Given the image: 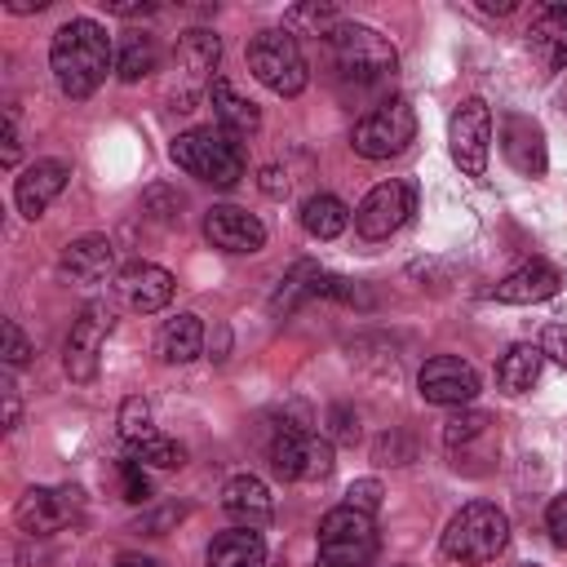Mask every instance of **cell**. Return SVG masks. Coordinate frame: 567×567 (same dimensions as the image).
Returning <instances> with one entry per match:
<instances>
[{
  "label": "cell",
  "instance_id": "6da1fadb",
  "mask_svg": "<svg viewBox=\"0 0 567 567\" xmlns=\"http://www.w3.org/2000/svg\"><path fill=\"white\" fill-rule=\"evenodd\" d=\"M49 66H53V80L66 97H89L97 93V84L106 80V71H115V49H111V35L102 22L93 18H71L53 31V44H49Z\"/></svg>",
  "mask_w": 567,
  "mask_h": 567
},
{
  "label": "cell",
  "instance_id": "7a4b0ae2",
  "mask_svg": "<svg viewBox=\"0 0 567 567\" xmlns=\"http://www.w3.org/2000/svg\"><path fill=\"white\" fill-rule=\"evenodd\" d=\"M328 49H332L337 80H346V84H354V89H372V84L390 80L394 66H399L394 44H390L381 31L363 27V22H341V27L328 35Z\"/></svg>",
  "mask_w": 567,
  "mask_h": 567
},
{
  "label": "cell",
  "instance_id": "3957f363",
  "mask_svg": "<svg viewBox=\"0 0 567 567\" xmlns=\"http://www.w3.org/2000/svg\"><path fill=\"white\" fill-rule=\"evenodd\" d=\"M173 164L208 186H235L244 177V146L226 128H190L173 137Z\"/></svg>",
  "mask_w": 567,
  "mask_h": 567
},
{
  "label": "cell",
  "instance_id": "277c9868",
  "mask_svg": "<svg viewBox=\"0 0 567 567\" xmlns=\"http://www.w3.org/2000/svg\"><path fill=\"white\" fill-rule=\"evenodd\" d=\"M509 540V518L492 501L461 505L443 527V554L456 563H492Z\"/></svg>",
  "mask_w": 567,
  "mask_h": 567
},
{
  "label": "cell",
  "instance_id": "5b68a950",
  "mask_svg": "<svg viewBox=\"0 0 567 567\" xmlns=\"http://www.w3.org/2000/svg\"><path fill=\"white\" fill-rule=\"evenodd\" d=\"M248 71L279 97H297L310 84L306 53L288 27H266L248 40Z\"/></svg>",
  "mask_w": 567,
  "mask_h": 567
},
{
  "label": "cell",
  "instance_id": "8992f818",
  "mask_svg": "<svg viewBox=\"0 0 567 567\" xmlns=\"http://www.w3.org/2000/svg\"><path fill=\"white\" fill-rule=\"evenodd\" d=\"M372 558H377L372 514L337 505L319 518V567H368Z\"/></svg>",
  "mask_w": 567,
  "mask_h": 567
},
{
  "label": "cell",
  "instance_id": "52a82bcc",
  "mask_svg": "<svg viewBox=\"0 0 567 567\" xmlns=\"http://www.w3.org/2000/svg\"><path fill=\"white\" fill-rule=\"evenodd\" d=\"M416 137V111L403 97H390L381 106H372L363 120H354L350 128V146L363 159H390L399 151H408V142Z\"/></svg>",
  "mask_w": 567,
  "mask_h": 567
},
{
  "label": "cell",
  "instance_id": "ba28073f",
  "mask_svg": "<svg viewBox=\"0 0 567 567\" xmlns=\"http://www.w3.org/2000/svg\"><path fill=\"white\" fill-rule=\"evenodd\" d=\"M447 146L452 159L465 177H483L487 173V155H492V106L483 97H465L452 120H447Z\"/></svg>",
  "mask_w": 567,
  "mask_h": 567
},
{
  "label": "cell",
  "instance_id": "9c48e42d",
  "mask_svg": "<svg viewBox=\"0 0 567 567\" xmlns=\"http://www.w3.org/2000/svg\"><path fill=\"white\" fill-rule=\"evenodd\" d=\"M111 306L102 301H89L75 319H71V332H66V346H62V368L71 381H93L97 377V359H102V346L111 337Z\"/></svg>",
  "mask_w": 567,
  "mask_h": 567
},
{
  "label": "cell",
  "instance_id": "30bf717a",
  "mask_svg": "<svg viewBox=\"0 0 567 567\" xmlns=\"http://www.w3.org/2000/svg\"><path fill=\"white\" fill-rule=\"evenodd\" d=\"M270 470L284 483H315L332 474V439L319 434H275L270 439Z\"/></svg>",
  "mask_w": 567,
  "mask_h": 567
},
{
  "label": "cell",
  "instance_id": "8fae6325",
  "mask_svg": "<svg viewBox=\"0 0 567 567\" xmlns=\"http://www.w3.org/2000/svg\"><path fill=\"white\" fill-rule=\"evenodd\" d=\"M416 390H421L425 403L465 408V403H474V394H478V372H474V363L461 359V354H434V359L421 363Z\"/></svg>",
  "mask_w": 567,
  "mask_h": 567
},
{
  "label": "cell",
  "instance_id": "7c38bea8",
  "mask_svg": "<svg viewBox=\"0 0 567 567\" xmlns=\"http://www.w3.org/2000/svg\"><path fill=\"white\" fill-rule=\"evenodd\" d=\"M412 204H416V195H412L408 182H381V186H372V190L359 199V208H354V230H359L363 239H390V235L408 221Z\"/></svg>",
  "mask_w": 567,
  "mask_h": 567
},
{
  "label": "cell",
  "instance_id": "4fadbf2b",
  "mask_svg": "<svg viewBox=\"0 0 567 567\" xmlns=\"http://www.w3.org/2000/svg\"><path fill=\"white\" fill-rule=\"evenodd\" d=\"M217 58H221V40H217L213 31L195 27V31L177 35L173 66L182 71V93H177L173 102H182V111H190V102L199 97V89L217 80V75H213V71H217Z\"/></svg>",
  "mask_w": 567,
  "mask_h": 567
},
{
  "label": "cell",
  "instance_id": "5bb4252c",
  "mask_svg": "<svg viewBox=\"0 0 567 567\" xmlns=\"http://www.w3.org/2000/svg\"><path fill=\"white\" fill-rule=\"evenodd\" d=\"M80 487H27L13 505V518L22 532L31 536H49L58 527H66L80 514Z\"/></svg>",
  "mask_w": 567,
  "mask_h": 567
},
{
  "label": "cell",
  "instance_id": "9a60e30c",
  "mask_svg": "<svg viewBox=\"0 0 567 567\" xmlns=\"http://www.w3.org/2000/svg\"><path fill=\"white\" fill-rule=\"evenodd\" d=\"M204 239L221 252H235V257H252L266 248V226L261 217H252L248 208H235V204H213L204 213Z\"/></svg>",
  "mask_w": 567,
  "mask_h": 567
},
{
  "label": "cell",
  "instance_id": "2e32d148",
  "mask_svg": "<svg viewBox=\"0 0 567 567\" xmlns=\"http://www.w3.org/2000/svg\"><path fill=\"white\" fill-rule=\"evenodd\" d=\"M496 142H501V155L509 159L514 173H523V177H540V173L549 168L545 133H540V124H536L532 115H505Z\"/></svg>",
  "mask_w": 567,
  "mask_h": 567
},
{
  "label": "cell",
  "instance_id": "e0dca14e",
  "mask_svg": "<svg viewBox=\"0 0 567 567\" xmlns=\"http://www.w3.org/2000/svg\"><path fill=\"white\" fill-rule=\"evenodd\" d=\"M115 292L133 315H155L173 301V275L155 261H133L115 275Z\"/></svg>",
  "mask_w": 567,
  "mask_h": 567
},
{
  "label": "cell",
  "instance_id": "ac0fdd59",
  "mask_svg": "<svg viewBox=\"0 0 567 567\" xmlns=\"http://www.w3.org/2000/svg\"><path fill=\"white\" fill-rule=\"evenodd\" d=\"M66 177H71V168L62 164V159H35V164H27L22 173H18V182H13V204H18V213L22 217H44V208L66 190Z\"/></svg>",
  "mask_w": 567,
  "mask_h": 567
},
{
  "label": "cell",
  "instance_id": "d6986e66",
  "mask_svg": "<svg viewBox=\"0 0 567 567\" xmlns=\"http://www.w3.org/2000/svg\"><path fill=\"white\" fill-rule=\"evenodd\" d=\"M558 288H563V275L549 261H527V266L509 270L487 297L501 306H536V301H549Z\"/></svg>",
  "mask_w": 567,
  "mask_h": 567
},
{
  "label": "cell",
  "instance_id": "ffe728a7",
  "mask_svg": "<svg viewBox=\"0 0 567 567\" xmlns=\"http://www.w3.org/2000/svg\"><path fill=\"white\" fill-rule=\"evenodd\" d=\"M115 270V248L106 235H80L62 248V275L93 288V284H106Z\"/></svg>",
  "mask_w": 567,
  "mask_h": 567
},
{
  "label": "cell",
  "instance_id": "44dd1931",
  "mask_svg": "<svg viewBox=\"0 0 567 567\" xmlns=\"http://www.w3.org/2000/svg\"><path fill=\"white\" fill-rule=\"evenodd\" d=\"M221 509L244 523V527H261L270 514H275V501H270V487L257 478V474H235L226 487H221Z\"/></svg>",
  "mask_w": 567,
  "mask_h": 567
},
{
  "label": "cell",
  "instance_id": "7402d4cb",
  "mask_svg": "<svg viewBox=\"0 0 567 567\" xmlns=\"http://www.w3.org/2000/svg\"><path fill=\"white\" fill-rule=\"evenodd\" d=\"M527 49L540 58L545 71H563L567 66V4L540 9V18L527 27Z\"/></svg>",
  "mask_w": 567,
  "mask_h": 567
},
{
  "label": "cell",
  "instance_id": "603a6c76",
  "mask_svg": "<svg viewBox=\"0 0 567 567\" xmlns=\"http://www.w3.org/2000/svg\"><path fill=\"white\" fill-rule=\"evenodd\" d=\"M208 97H213V115H217V124H221L230 137H248V133L261 128V111H257V102H248L226 75H217V80L208 84Z\"/></svg>",
  "mask_w": 567,
  "mask_h": 567
},
{
  "label": "cell",
  "instance_id": "cb8c5ba5",
  "mask_svg": "<svg viewBox=\"0 0 567 567\" xmlns=\"http://www.w3.org/2000/svg\"><path fill=\"white\" fill-rule=\"evenodd\" d=\"M208 567H266V540L252 527H230L208 540Z\"/></svg>",
  "mask_w": 567,
  "mask_h": 567
},
{
  "label": "cell",
  "instance_id": "d4e9b609",
  "mask_svg": "<svg viewBox=\"0 0 567 567\" xmlns=\"http://www.w3.org/2000/svg\"><path fill=\"white\" fill-rule=\"evenodd\" d=\"M159 354L164 363H190L204 354V323L199 315H173L164 328H159Z\"/></svg>",
  "mask_w": 567,
  "mask_h": 567
},
{
  "label": "cell",
  "instance_id": "484cf974",
  "mask_svg": "<svg viewBox=\"0 0 567 567\" xmlns=\"http://www.w3.org/2000/svg\"><path fill=\"white\" fill-rule=\"evenodd\" d=\"M540 363H545L540 346L518 341V346H509V350L501 354V363H496V385H501L505 394H523V390H532V385H536Z\"/></svg>",
  "mask_w": 567,
  "mask_h": 567
},
{
  "label": "cell",
  "instance_id": "4316f807",
  "mask_svg": "<svg viewBox=\"0 0 567 567\" xmlns=\"http://www.w3.org/2000/svg\"><path fill=\"white\" fill-rule=\"evenodd\" d=\"M319 279H323V270L315 266V261H297L284 279H279V288L270 292V315L275 319H284V315H292L301 301H310V297H319Z\"/></svg>",
  "mask_w": 567,
  "mask_h": 567
},
{
  "label": "cell",
  "instance_id": "83f0119b",
  "mask_svg": "<svg viewBox=\"0 0 567 567\" xmlns=\"http://www.w3.org/2000/svg\"><path fill=\"white\" fill-rule=\"evenodd\" d=\"M301 226H306V235H315V239H337V235L350 226V208H346L337 195L319 190V195H310V199L301 204Z\"/></svg>",
  "mask_w": 567,
  "mask_h": 567
},
{
  "label": "cell",
  "instance_id": "f1b7e54d",
  "mask_svg": "<svg viewBox=\"0 0 567 567\" xmlns=\"http://www.w3.org/2000/svg\"><path fill=\"white\" fill-rule=\"evenodd\" d=\"M155 66H159V44H155V35H146V31H133V35L120 44V58H115V75H120L124 84H137V80H146Z\"/></svg>",
  "mask_w": 567,
  "mask_h": 567
},
{
  "label": "cell",
  "instance_id": "f546056e",
  "mask_svg": "<svg viewBox=\"0 0 567 567\" xmlns=\"http://www.w3.org/2000/svg\"><path fill=\"white\" fill-rule=\"evenodd\" d=\"M487 434H492V416L478 412V408H456V412L443 421V443H447L452 452H465L470 443H478V439H487Z\"/></svg>",
  "mask_w": 567,
  "mask_h": 567
},
{
  "label": "cell",
  "instance_id": "4dcf8cb0",
  "mask_svg": "<svg viewBox=\"0 0 567 567\" xmlns=\"http://www.w3.org/2000/svg\"><path fill=\"white\" fill-rule=\"evenodd\" d=\"M284 27H288V31H292V27H306L310 35H332V31L341 27V9H337V4H319V0H310V4L288 9Z\"/></svg>",
  "mask_w": 567,
  "mask_h": 567
},
{
  "label": "cell",
  "instance_id": "1f68e13d",
  "mask_svg": "<svg viewBox=\"0 0 567 567\" xmlns=\"http://www.w3.org/2000/svg\"><path fill=\"white\" fill-rule=\"evenodd\" d=\"M133 461H146V465H159V470H177V465H186V447L177 439L151 434V439L133 443Z\"/></svg>",
  "mask_w": 567,
  "mask_h": 567
},
{
  "label": "cell",
  "instance_id": "d6a6232c",
  "mask_svg": "<svg viewBox=\"0 0 567 567\" xmlns=\"http://www.w3.org/2000/svg\"><path fill=\"white\" fill-rule=\"evenodd\" d=\"M115 425H120V434H124V443L133 447V443H142V439H151L155 434V425H151V403L146 399H124L120 403V416H115Z\"/></svg>",
  "mask_w": 567,
  "mask_h": 567
},
{
  "label": "cell",
  "instance_id": "836d02e7",
  "mask_svg": "<svg viewBox=\"0 0 567 567\" xmlns=\"http://www.w3.org/2000/svg\"><path fill=\"white\" fill-rule=\"evenodd\" d=\"M323 421H328V439H332V443H359V412H354V408L332 403Z\"/></svg>",
  "mask_w": 567,
  "mask_h": 567
},
{
  "label": "cell",
  "instance_id": "e575fe53",
  "mask_svg": "<svg viewBox=\"0 0 567 567\" xmlns=\"http://www.w3.org/2000/svg\"><path fill=\"white\" fill-rule=\"evenodd\" d=\"M120 487H124V501L133 505H146L151 501V478L142 474V461H120Z\"/></svg>",
  "mask_w": 567,
  "mask_h": 567
},
{
  "label": "cell",
  "instance_id": "d590c367",
  "mask_svg": "<svg viewBox=\"0 0 567 567\" xmlns=\"http://www.w3.org/2000/svg\"><path fill=\"white\" fill-rule=\"evenodd\" d=\"M381 483L377 478H354L350 487H346V501L341 505H350V509H363V514H377L381 509Z\"/></svg>",
  "mask_w": 567,
  "mask_h": 567
},
{
  "label": "cell",
  "instance_id": "8d00e7d4",
  "mask_svg": "<svg viewBox=\"0 0 567 567\" xmlns=\"http://www.w3.org/2000/svg\"><path fill=\"white\" fill-rule=\"evenodd\" d=\"M142 208H146L151 217H159V221H177V217H182V195H173V190H164V186H151L146 199H142Z\"/></svg>",
  "mask_w": 567,
  "mask_h": 567
},
{
  "label": "cell",
  "instance_id": "74e56055",
  "mask_svg": "<svg viewBox=\"0 0 567 567\" xmlns=\"http://www.w3.org/2000/svg\"><path fill=\"white\" fill-rule=\"evenodd\" d=\"M31 359V341H27V332L13 323V319H4V363L9 368H22Z\"/></svg>",
  "mask_w": 567,
  "mask_h": 567
},
{
  "label": "cell",
  "instance_id": "f35d334b",
  "mask_svg": "<svg viewBox=\"0 0 567 567\" xmlns=\"http://www.w3.org/2000/svg\"><path fill=\"white\" fill-rule=\"evenodd\" d=\"M377 461H381V465H408V461H412V439H403L399 430H390V434L377 443Z\"/></svg>",
  "mask_w": 567,
  "mask_h": 567
},
{
  "label": "cell",
  "instance_id": "ab89813d",
  "mask_svg": "<svg viewBox=\"0 0 567 567\" xmlns=\"http://www.w3.org/2000/svg\"><path fill=\"white\" fill-rule=\"evenodd\" d=\"M540 354H549L554 363L567 368V323H549V328L540 332Z\"/></svg>",
  "mask_w": 567,
  "mask_h": 567
},
{
  "label": "cell",
  "instance_id": "60d3db41",
  "mask_svg": "<svg viewBox=\"0 0 567 567\" xmlns=\"http://www.w3.org/2000/svg\"><path fill=\"white\" fill-rule=\"evenodd\" d=\"M545 527H549V536H554L558 545H567V492L549 501V509H545Z\"/></svg>",
  "mask_w": 567,
  "mask_h": 567
},
{
  "label": "cell",
  "instance_id": "b9f144b4",
  "mask_svg": "<svg viewBox=\"0 0 567 567\" xmlns=\"http://www.w3.org/2000/svg\"><path fill=\"white\" fill-rule=\"evenodd\" d=\"M257 186H261L270 199H279V195H288V173H284L279 164H266L261 177H257Z\"/></svg>",
  "mask_w": 567,
  "mask_h": 567
},
{
  "label": "cell",
  "instance_id": "7bdbcfd3",
  "mask_svg": "<svg viewBox=\"0 0 567 567\" xmlns=\"http://www.w3.org/2000/svg\"><path fill=\"white\" fill-rule=\"evenodd\" d=\"M106 9L115 18H151L159 4H151V0H106Z\"/></svg>",
  "mask_w": 567,
  "mask_h": 567
},
{
  "label": "cell",
  "instance_id": "ee69618b",
  "mask_svg": "<svg viewBox=\"0 0 567 567\" xmlns=\"http://www.w3.org/2000/svg\"><path fill=\"white\" fill-rule=\"evenodd\" d=\"M182 514H186V505H177V501H173V505H164V509H155V514H151V518H142V527H146V532H155V536H159V532H164V527H168V523H177V518H182Z\"/></svg>",
  "mask_w": 567,
  "mask_h": 567
},
{
  "label": "cell",
  "instance_id": "f6af8a7d",
  "mask_svg": "<svg viewBox=\"0 0 567 567\" xmlns=\"http://www.w3.org/2000/svg\"><path fill=\"white\" fill-rule=\"evenodd\" d=\"M4 164L9 168L18 164V120H13V111H4Z\"/></svg>",
  "mask_w": 567,
  "mask_h": 567
},
{
  "label": "cell",
  "instance_id": "bcb514c9",
  "mask_svg": "<svg viewBox=\"0 0 567 567\" xmlns=\"http://www.w3.org/2000/svg\"><path fill=\"white\" fill-rule=\"evenodd\" d=\"M22 421V408H18V394H13V385H4V430H13Z\"/></svg>",
  "mask_w": 567,
  "mask_h": 567
},
{
  "label": "cell",
  "instance_id": "7dc6e473",
  "mask_svg": "<svg viewBox=\"0 0 567 567\" xmlns=\"http://www.w3.org/2000/svg\"><path fill=\"white\" fill-rule=\"evenodd\" d=\"M44 4H49V0H9L4 9H9V13H40Z\"/></svg>",
  "mask_w": 567,
  "mask_h": 567
},
{
  "label": "cell",
  "instance_id": "c3c4849f",
  "mask_svg": "<svg viewBox=\"0 0 567 567\" xmlns=\"http://www.w3.org/2000/svg\"><path fill=\"white\" fill-rule=\"evenodd\" d=\"M483 13H514V0H478Z\"/></svg>",
  "mask_w": 567,
  "mask_h": 567
},
{
  "label": "cell",
  "instance_id": "681fc988",
  "mask_svg": "<svg viewBox=\"0 0 567 567\" xmlns=\"http://www.w3.org/2000/svg\"><path fill=\"white\" fill-rule=\"evenodd\" d=\"M115 567H159V563L155 558H142V554H124Z\"/></svg>",
  "mask_w": 567,
  "mask_h": 567
},
{
  "label": "cell",
  "instance_id": "f907efd6",
  "mask_svg": "<svg viewBox=\"0 0 567 567\" xmlns=\"http://www.w3.org/2000/svg\"><path fill=\"white\" fill-rule=\"evenodd\" d=\"M527 567H532V563H527Z\"/></svg>",
  "mask_w": 567,
  "mask_h": 567
}]
</instances>
